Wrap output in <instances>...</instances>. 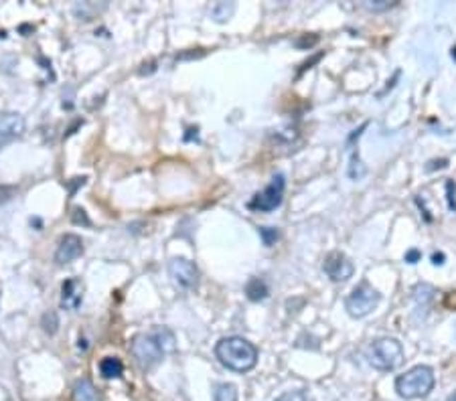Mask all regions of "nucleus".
<instances>
[{
	"mask_svg": "<svg viewBox=\"0 0 456 401\" xmlns=\"http://www.w3.org/2000/svg\"><path fill=\"white\" fill-rule=\"evenodd\" d=\"M215 355L221 365L238 373H245L256 367L258 363V349L256 344L245 341L242 337H228L221 339L215 347Z\"/></svg>",
	"mask_w": 456,
	"mask_h": 401,
	"instance_id": "obj_1",
	"label": "nucleus"
},
{
	"mask_svg": "<svg viewBox=\"0 0 456 401\" xmlns=\"http://www.w3.org/2000/svg\"><path fill=\"white\" fill-rule=\"evenodd\" d=\"M434 383H436L434 371L430 367H426V365H418V367L410 369L406 375L397 377L395 391L404 400H416V397L428 395L434 389Z\"/></svg>",
	"mask_w": 456,
	"mask_h": 401,
	"instance_id": "obj_2",
	"label": "nucleus"
},
{
	"mask_svg": "<svg viewBox=\"0 0 456 401\" xmlns=\"http://www.w3.org/2000/svg\"><path fill=\"white\" fill-rule=\"evenodd\" d=\"M367 361L378 371H394L404 363L402 342L395 339H380L367 349Z\"/></svg>",
	"mask_w": 456,
	"mask_h": 401,
	"instance_id": "obj_3",
	"label": "nucleus"
},
{
	"mask_svg": "<svg viewBox=\"0 0 456 401\" xmlns=\"http://www.w3.org/2000/svg\"><path fill=\"white\" fill-rule=\"evenodd\" d=\"M380 300L381 294L371 284L361 282L349 294L347 302H345V308H347L349 316H353V318H363V316L371 314V312L378 308Z\"/></svg>",
	"mask_w": 456,
	"mask_h": 401,
	"instance_id": "obj_4",
	"label": "nucleus"
},
{
	"mask_svg": "<svg viewBox=\"0 0 456 401\" xmlns=\"http://www.w3.org/2000/svg\"><path fill=\"white\" fill-rule=\"evenodd\" d=\"M132 353L136 356V361L142 367H152L156 363L163 361V356L167 355L163 344H160V335L158 328H154L146 335H140L132 342Z\"/></svg>",
	"mask_w": 456,
	"mask_h": 401,
	"instance_id": "obj_5",
	"label": "nucleus"
},
{
	"mask_svg": "<svg viewBox=\"0 0 456 401\" xmlns=\"http://www.w3.org/2000/svg\"><path fill=\"white\" fill-rule=\"evenodd\" d=\"M284 189H286L284 175H276L272 178V182L247 203V207L252 209V211H259V213H270L276 207H280L282 197H284Z\"/></svg>",
	"mask_w": 456,
	"mask_h": 401,
	"instance_id": "obj_6",
	"label": "nucleus"
},
{
	"mask_svg": "<svg viewBox=\"0 0 456 401\" xmlns=\"http://www.w3.org/2000/svg\"><path fill=\"white\" fill-rule=\"evenodd\" d=\"M168 274H170L173 282L177 284L179 288H182V290H191L199 282L197 266L191 260H187V257H173L168 262Z\"/></svg>",
	"mask_w": 456,
	"mask_h": 401,
	"instance_id": "obj_7",
	"label": "nucleus"
},
{
	"mask_svg": "<svg viewBox=\"0 0 456 401\" xmlns=\"http://www.w3.org/2000/svg\"><path fill=\"white\" fill-rule=\"evenodd\" d=\"M322 269H325V274H327L333 282H347L351 276H353V272H355V267L351 264L349 257L341 252L329 253V255L325 257Z\"/></svg>",
	"mask_w": 456,
	"mask_h": 401,
	"instance_id": "obj_8",
	"label": "nucleus"
},
{
	"mask_svg": "<svg viewBox=\"0 0 456 401\" xmlns=\"http://www.w3.org/2000/svg\"><path fill=\"white\" fill-rule=\"evenodd\" d=\"M25 132V118L16 112L0 114V144H6Z\"/></svg>",
	"mask_w": 456,
	"mask_h": 401,
	"instance_id": "obj_9",
	"label": "nucleus"
},
{
	"mask_svg": "<svg viewBox=\"0 0 456 401\" xmlns=\"http://www.w3.org/2000/svg\"><path fill=\"white\" fill-rule=\"evenodd\" d=\"M83 253V241L81 238H77L74 233H67L59 239V245H57V252H55V262L57 264H69L77 260L79 255Z\"/></svg>",
	"mask_w": 456,
	"mask_h": 401,
	"instance_id": "obj_10",
	"label": "nucleus"
},
{
	"mask_svg": "<svg viewBox=\"0 0 456 401\" xmlns=\"http://www.w3.org/2000/svg\"><path fill=\"white\" fill-rule=\"evenodd\" d=\"M83 302V286L79 280L71 278V280H65L63 288H61V308L65 310L76 312Z\"/></svg>",
	"mask_w": 456,
	"mask_h": 401,
	"instance_id": "obj_11",
	"label": "nucleus"
},
{
	"mask_svg": "<svg viewBox=\"0 0 456 401\" xmlns=\"http://www.w3.org/2000/svg\"><path fill=\"white\" fill-rule=\"evenodd\" d=\"M74 400L76 401H102V395L100 391L95 389V385L91 383L88 377L79 379L76 381V387H74Z\"/></svg>",
	"mask_w": 456,
	"mask_h": 401,
	"instance_id": "obj_12",
	"label": "nucleus"
},
{
	"mask_svg": "<svg viewBox=\"0 0 456 401\" xmlns=\"http://www.w3.org/2000/svg\"><path fill=\"white\" fill-rule=\"evenodd\" d=\"M100 371H102V375L106 379H118V377H122V373H124V365H122V361L118 356H106L100 363Z\"/></svg>",
	"mask_w": 456,
	"mask_h": 401,
	"instance_id": "obj_13",
	"label": "nucleus"
},
{
	"mask_svg": "<svg viewBox=\"0 0 456 401\" xmlns=\"http://www.w3.org/2000/svg\"><path fill=\"white\" fill-rule=\"evenodd\" d=\"M245 294L247 298L252 300V302H259V300H264V298L268 296V286L264 280H259V278H252L247 286H245Z\"/></svg>",
	"mask_w": 456,
	"mask_h": 401,
	"instance_id": "obj_14",
	"label": "nucleus"
},
{
	"mask_svg": "<svg viewBox=\"0 0 456 401\" xmlns=\"http://www.w3.org/2000/svg\"><path fill=\"white\" fill-rule=\"evenodd\" d=\"M213 401H238V387L231 383H221L213 391Z\"/></svg>",
	"mask_w": 456,
	"mask_h": 401,
	"instance_id": "obj_15",
	"label": "nucleus"
},
{
	"mask_svg": "<svg viewBox=\"0 0 456 401\" xmlns=\"http://www.w3.org/2000/svg\"><path fill=\"white\" fill-rule=\"evenodd\" d=\"M233 11H235V4H231V2H219V4H215V8H213V18L217 21V23H226L229 16L233 15Z\"/></svg>",
	"mask_w": 456,
	"mask_h": 401,
	"instance_id": "obj_16",
	"label": "nucleus"
},
{
	"mask_svg": "<svg viewBox=\"0 0 456 401\" xmlns=\"http://www.w3.org/2000/svg\"><path fill=\"white\" fill-rule=\"evenodd\" d=\"M365 173H367V168L361 163V158H359V152H353L351 154V166H349V177L353 180H361L365 177Z\"/></svg>",
	"mask_w": 456,
	"mask_h": 401,
	"instance_id": "obj_17",
	"label": "nucleus"
},
{
	"mask_svg": "<svg viewBox=\"0 0 456 401\" xmlns=\"http://www.w3.org/2000/svg\"><path fill=\"white\" fill-rule=\"evenodd\" d=\"M397 4V0H365L363 8L371 11V13H383V11H390Z\"/></svg>",
	"mask_w": 456,
	"mask_h": 401,
	"instance_id": "obj_18",
	"label": "nucleus"
},
{
	"mask_svg": "<svg viewBox=\"0 0 456 401\" xmlns=\"http://www.w3.org/2000/svg\"><path fill=\"white\" fill-rule=\"evenodd\" d=\"M276 401H315V400H312V395H310L308 391L298 389V391H286V393H282V395H280Z\"/></svg>",
	"mask_w": 456,
	"mask_h": 401,
	"instance_id": "obj_19",
	"label": "nucleus"
},
{
	"mask_svg": "<svg viewBox=\"0 0 456 401\" xmlns=\"http://www.w3.org/2000/svg\"><path fill=\"white\" fill-rule=\"evenodd\" d=\"M74 13H76L81 21H91L93 13H98V6H95V4H90V2H81V4H77L76 8H74Z\"/></svg>",
	"mask_w": 456,
	"mask_h": 401,
	"instance_id": "obj_20",
	"label": "nucleus"
},
{
	"mask_svg": "<svg viewBox=\"0 0 456 401\" xmlns=\"http://www.w3.org/2000/svg\"><path fill=\"white\" fill-rule=\"evenodd\" d=\"M57 327H59V318L55 312H47L43 316V330L47 335H55L57 332Z\"/></svg>",
	"mask_w": 456,
	"mask_h": 401,
	"instance_id": "obj_21",
	"label": "nucleus"
},
{
	"mask_svg": "<svg viewBox=\"0 0 456 401\" xmlns=\"http://www.w3.org/2000/svg\"><path fill=\"white\" fill-rule=\"evenodd\" d=\"M259 236H262L266 245H272L274 241L278 239V231L272 229V227H264V229H259Z\"/></svg>",
	"mask_w": 456,
	"mask_h": 401,
	"instance_id": "obj_22",
	"label": "nucleus"
},
{
	"mask_svg": "<svg viewBox=\"0 0 456 401\" xmlns=\"http://www.w3.org/2000/svg\"><path fill=\"white\" fill-rule=\"evenodd\" d=\"M446 191H448V209H450V211H456V199H455L456 187L452 180H448V182H446Z\"/></svg>",
	"mask_w": 456,
	"mask_h": 401,
	"instance_id": "obj_23",
	"label": "nucleus"
},
{
	"mask_svg": "<svg viewBox=\"0 0 456 401\" xmlns=\"http://www.w3.org/2000/svg\"><path fill=\"white\" fill-rule=\"evenodd\" d=\"M74 223H83V225H90V219H88V215H86V211L83 209H74Z\"/></svg>",
	"mask_w": 456,
	"mask_h": 401,
	"instance_id": "obj_24",
	"label": "nucleus"
},
{
	"mask_svg": "<svg viewBox=\"0 0 456 401\" xmlns=\"http://www.w3.org/2000/svg\"><path fill=\"white\" fill-rule=\"evenodd\" d=\"M418 260H420V252L418 250H410V252L406 253V262L408 264H416Z\"/></svg>",
	"mask_w": 456,
	"mask_h": 401,
	"instance_id": "obj_25",
	"label": "nucleus"
},
{
	"mask_svg": "<svg viewBox=\"0 0 456 401\" xmlns=\"http://www.w3.org/2000/svg\"><path fill=\"white\" fill-rule=\"evenodd\" d=\"M432 264H436V266L444 264V253H434V255H432Z\"/></svg>",
	"mask_w": 456,
	"mask_h": 401,
	"instance_id": "obj_26",
	"label": "nucleus"
},
{
	"mask_svg": "<svg viewBox=\"0 0 456 401\" xmlns=\"http://www.w3.org/2000/svg\"><path fill=\"white\" fill-rule=\"evenodd\" d=\"M446 401H456V391H455V393H452V395H450V397H448V400H446Z\"/></svg>",
	"mask_w": 456,
	"mask_h": 401,
	"instance_id": "obj_27",
	"label": "nucleus"
}]
</instances>
